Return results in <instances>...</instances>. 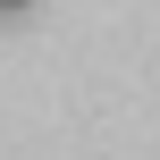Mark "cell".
I'll return each mask as SVG.
<instances>
[{
	"mask_svg": "<svg viewBox=\"0 0 160 160\" xmlns=\"http://www.w3.org/2000/svg\"><path fill=\"white\" fill-rule=\"evenodd\" d=\"M0 17H17V8H8V0H0Z\"/></svg>",
	"mask_w": 160,
	"mask_h": 160,
	"instance_id": "6da1fadb",
	"label": "cell"
}]
</instances>
